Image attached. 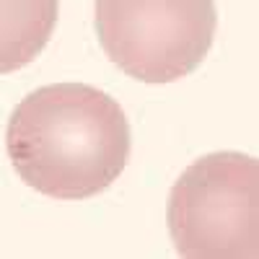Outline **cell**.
Segmentation results:
<instances>
[{
    "mask_svg": "<svg viewBox=\"0 0 259 259\" xmlns=\"http://www.w3.org/2000/svg\"><path fill=\"white\" fill-rule=\"evenodd\" d=\"M130 122L94 85L52 83L13 109L6 148L16 174L52 200H89L112 187L130 161Z\"/></svg>",
    "mask_w": 259,
    "mask_h": 259,
    "instance_id": "1",
    "label": "cell"
},
{
    "mask_svg": "<svg viewBox=\"0 0 259 259\" xmlns=\"http://www.w3.org/2000/svg\"><path fill=\"white\" fill-rule=\"evenodd\" d=\"M166 226L179 256L256 259V158L236 150H218L197 158L168 192Z\"/></svg>",
    "mask_w": 259,
    "mask_h": 259,
    "instance_id": "2",
    "label": "cell"
},
{
    "mask_svg": "<svg viewBox=\"0 0 259 259\" xmlns=\"http://www.w3.org/2000/svg\"><path fill=\"white\" fill-rule=\"evenodd\" d=\"M215 0H96V34L117 68L143 83H174L207 57Z\"/></svg>",
    "mask_w": 259,
    "mask_h": 259,
    "instance_id": "3",
    "label": "cell"
},
{
    "mask_svg": "<svg viewBox=\"0 0 259 259\" xmlns=\"http://www.w3.org/2000/svg\"><path fill=\"white\" fill-rule=\"evenodd\" d=\"M60 0H0V75L39 57L55 34Z\"/></svg>",
    "mask_w": 259,
    "mask_h": 259,
    "instance_id": "4",
    "label": "cell"
}]
</instances>
